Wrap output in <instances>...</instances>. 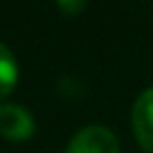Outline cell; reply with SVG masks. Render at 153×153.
Returning <instances> with one entry per match:
<instances>
[{"label":"cell","instance_id":"cell-2","mask_svg":"<svg viewBox=\"0 0 153 153\" xmlns=\"http://www.w3.org/2000/svg\"><path fill=\"white\" fill-rule=\"evenodd\" d=\"M0 135L11 142H25L34 135L32 115L18 104H0Z\"/></svg>","mask_w":153,"mask_h":153},{"label":"cell","instance_id":"cell-1","mask_svg":"<svg viewBox=\"0 0 153 153\" xmlns=\"http://www.w3.org/2000/svg\"><path fill=\"white\" fill-rule=\"evenodd\" d=\"M65 153H120V142L106 126H86L74 133Z\"/></svg>","mask_w":153,"mask_h":153},{"label":"cell","instance_id":"cell-4","mask_svg":"<svg viewBox=\"0 0 153 153\" xmlns=\"http://www.w3.org/2000/svg\"><path fill=\"white\" fill-rule=\"evenodd\" d=\"M18 83V63L9 48L0 43V99H5Z\"/></svg>","mask_w":153,"mask_h":153},{"label":"cell","instance_id":"cell-3","mask_svg":"<svg viewBox=\"0 0 153 153\" xmlns=\"http://www.w3.org/2000/svg\"><path fill=\"white\" fill-rule=\"evenodd\" d=\"M133 133L146 153H153V88L144 90L133 106Z\"/></svg>","mask_w":153,"mask_h":153},{"label":"cell","instance_id":"cell-5","mask_svg":"<svg viewBox=\"0 0 153 153\" xmlns=\"http://www.w3.org/2000/svg\"><path fill=\"white\" fill-rule=\"evenodd\" d=\"M56 5H59V9H61L63 14L76 16V14H81V11L86 9L88 0H56Z\"/></svg>","mask_w":153,"mask_h":153}]
</instances>
